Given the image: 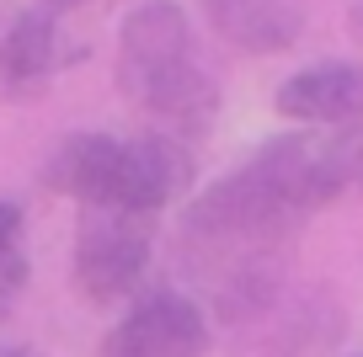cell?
<instances>
[{"label":"cell","mask_w":363,"mask_h":357,"mask_svg":"<svg viewBox=\"0 0 363 357\" xmlns=\"http://www.w3.org/2000/svg\"><path fill=\"white\" fill-rule=\"evenodd\" d=\"M193 181V155L171 134L113 139V134H65L43 166V187L75 198L80 208L160 213Z\"/></svg>","instance_id":"obj_1"},{"label":"cell","mask_w":363,"mask_h":357,"mask_svg":"<svg viewBox=\"0 0 363 357\" xmlns=\"http://www.w3.org/2000/svg\"><path fill=\"white\" fill-rule=\"evenodd\" d=\"M118 86L134 107L177 134H203L219 112V86L193 59L187 11L171 0H145L123 16L118 33Z\"/></svg>","instance_id":"obj_2"},{"label":"cell","mask_w":363,"mask_h":357,"mask_svg":"<svg viewBox=\"0 0 363 357\" xmlns=\"http://www.w3.org/2000/svg\"><path fill=\"white\" fill-rule=\"evenodd\" d=\"M155 251V213L80 208L75 230V288L91 304H113L145 278Z\"/></svg>","instance_id":"obj_3"},{"label":"cell","mask_w":363,"mask_h":357,"mask_svg":"<svg viewBox=\"0 0 363 357\" xmlns=\"http://www.w3.org/2000/svg\"><path fill=\"white\" fill-rule=\"evenodd\" d=\"M208 314L187 293H145L113 331L102 336V357H208Z\"/></svg>","instance_id":"obj_4"},{"label":"cell","mask_w":363,"mask_h":357,"mask_svg":"<svg viewBox=\"0 0 363 357\" xmlns=\"http://www.w3.org/2000/svg\"><path fill=\"white\" fill-rule=\"evenodd\" d=\"M65 33L54 11H22L0 33V101H38L65 69Z\"/></svg>","instance_id":"obj_5"},{"label":"cell","mask_w":363,"mask_h":357,"mask_svg":"<svg viewBox=\"0 0 363 357\" xmlns=\"http://www.w3.org/2000/svg\"><path fill=\"white\" fill-rule=\"evenodd\" d=\"M272 107L294 123H315V128L363 123V64L326 59V64L299 69L272 91Z\"/></svg>","instance_id":"obj_6"},{"label":"cell","mask_w":363,"mask_h":357,"mask_svg":"<svg viewBox=\"0 0 363 357\" xmlns=\"http://www.w3.org/2000/svg\"><path fill=\"white\" fill-rule=\"evenodd\" d=\"M203 16L240 54H284L305 33V0H203Z\"/></svg>","instance_id":"obj_7"},{"label":"cell","mask_w":363,"mask_h":357,"mask_svg":"<svg viewBox=\"0 0 363 357\" xmlns=\"http://www.w3.org/2000/svg\"><path fill=\"white\" fill-rule=\"evenodd\" d=\"M326 139H331V166H337L342 198H363V123L326 128Z\"/></svg>","instance_id":"obj_8"},{"label":"cell","mask_w":363,"mask_h":357,"mask_svg":"<svg viewBox=\"0 0 363 357\" xmlns=\"http://www.w3.org/2000/svg\"><path fill=\"white\" fill-rule=\"evenodd\" d=\"M27 278H33V261H27V246L0 251V320L16 310V299L27 293Z\"/></svg>","instance_id":"obj_9"},{"label":"cell","mask_w":363,"mask_h":357,"mask_svg":"<svg viewBox=\"0 0 363 357\" xmlns=\"http://www.w3.org/2000/svg\"><path fill=\"white\" fill-rule=\"evenodd\" d=\"M0 357H43V352H33V346H0Z\"/></svg>","instance_id":"obj_10"},{"label":"cell","mask_w":363,"mask_h":357,"mask_svg":"<svg viewBox=\"0 0 363 357\" xmlns=\"http://www.w3.org/2000/svg\"><path fill=\"white\" fill-rule=\"evenodd\" d=\"M352 33L363 38V6H358V11H352Z\"/></svg>","instance_id":"obj_11"},{"label":"cell","mask_w":363,"mask_h":357,"mask_svg":"<svg viewBox=\"0 0 363 357\" xmlns=\"http://www.w3.org/2000/svg\"><path fill=\"white\" fill-rule=\"evenodd\" d=\"M48 6H59V11H69V6H86V0H48Z\"/></svg>","instance_id":"obj_12"},{"label":"cell","mask_w":363,"mask_h":357,"mask_svg":"<svg viewBox=\"0 0 363 357\" xmlns=\"http://www.w3.org/2000/svg\"><path fill=\"white\" fill-rule=\"evenodd\" d=\"M358 357H363V352H358Z\"/></svg>","instance_id":"obj_13"}]
</instances>
